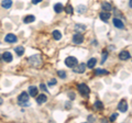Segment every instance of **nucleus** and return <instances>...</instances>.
<instances>
[{
	"instance_id": "obj_31",
	"label": "nucleus",
	"mask_w": 132,
	"mask_h": 123,
	"mask_svg": "<svg viewBox=\"0 0 132 123\" xmlns=\"http://www.w3.org/2000/svg\"><path fill=\"white\" fill-rule=\"evenodd\" d=\"M40 88H41L43 91H47V89H46V86L44 85V84H41V85H40Z\"/></svg>"
},
{
	"instance_id": "obj_13",
	"label": "nucleus",
	"mask_w": 132,
	"mask_h": 123,
	"mask_svg": "<svg viewBox=\"0 0 132 123\" xmlns=\"http://www.w3.org/2000/svg\"><path fill=\"white\" fill-rule=\"evenodd\" d=\"M99 18H100V20H103L104 22H107V21L110 19V13L108 12V11H106V12H100Z\"/></svg>"
},
{
	"instance_id": "obj_28",
	"label": "nucleus",
	"mask_w": 132,
	"mask_h": 123,
	"mask_svg": "<svg viewBox=\"0 0 132 123\" xmlns=\"http://www.w3.org/2000/svg\"><path fill=\"white\" fill-rule=\"evenodd\" d=\"M119 115V113H113V114L110 116V122H115L116 121V119H117V116Z\"/></svg>"
},
{
	"instance_id": "obj_18",
	"label": "nucleus",
	"mask_w": 132,
	"mask_h": 123,
	"mask_svg": "<svg viewBox=\"0 0 132 123\" xmlns=\"http://www.w3.org/2000/svg\"><path fill=\"white\" fill-rule=\"evenodd\" d=\"M101 7H103V9H104L105 11H108V12L112 10V7H111V5H110L109 2H103Z\"/></svg>"
},
{
	"instance_id": "obj_16",
	"label": "nucleus",
	"mask_w": 132,
	"mask_h": 123,
	"mask_svg": "<svg viewBox=\"0 0 132 123\" xmlns=\"http://www.w3.org/2000/svg\"><path fill=\"white\" fill-rule=\"evenodd\" d=\"M63 10H64V7H63L62 4H56L54 6V11H55L56 13H61Z\"/></svg>"
},
{
	"instance_id": "obj_33",
	"label": "nucleus",
	"mask_w": 132,
	"mask_h": 123,
	"mask_svg": "<svg viewBox=\"0 0 132 123\" xmlns=\"http://www.w3.org/2000/svg\"><path fill=\"white\" fill-rule=\"evenodd\" d=\"M43 0H32V4L33 5H38V4H40V2H42Z\"/></svg>"
},
{
	"instance_id": "obj_15",
	"label": "nucleus",
	"mask_w": 132,
	"mask_h": 123,
	"mask_svg": "<svg viewBox=\"0 0 132 123\" xmlns=\"http://www.w3.org/2000/svg\"><path fill=\"white\" fill-rule=\"evenodd\" d=\"M11 6H12V1H11V0H4V1L1 2V7L5 9L11 8Z\"/></svg>"
},
{
	"instance_id": "obj_34",
	"label": "nucleus",
	"mask_w": 132,
	"mask_h": 123,
	"mask_svg": "<svg viewBox=\"0 0 132 123\" xmlns=\"http://www.w3.org/2000/svg\"><path fill=\"white\" fill-rule=\"evenodd\" d=\"M88 121H89V122H91V121L94 122V121H95V116H92V115H89V116H88Z\"/></svg>"
},
{
	"instance_id": "obj_20",
	"label": "nucleus",
	"mask_w": 132,
	"mask_h": 123,
	"mask_svg": "<svg viewBox=\"0 0 132 123\" xmlns=\"http://www.w3.org/2000/svg\"><path fill=\"white\" fill-rule=\"evenodd\" d=\"M52 34H53V37L55 38L56 41H59V40H61V38H62V33L59 32V31H57V30H55V31H53V33H52Z\"/></svg>"
},
{
	"instance_id": "obj_7",
	"label": "nucleus",
	"mask_w": 132,
	"mask_h": 123,
	"mask_svg": "<svg viewBox=\"0 0 132 123\" xmlns=\"http://www.w3.org/2000/svg\"><path fill=\"white\" fill-rule=\"evenodd\" d=\"M5 41L7 42V43H14V42L18 41V37L14 34H12V33H9V34L6 35Z\"/></svg>"
},
{
	"instance_id": "obj_19",
	"label": "nucleus",
	"mask_w": 132,
	"mask_h": 123,
	"mask_svg": "<svg viewBox=\"0 0 132 123\" xmlns=\"http://www.w3.org/2000/svg\"><path fill=\"white\" fill-rule=\"evenodd\" d=\"M96 64H97V59L96 58H90L88 61V63H87V67H89V68H94Z\"/></svg>"
},
{
	"instance_id": "obj_9",
	"label": "nucleus",
	"mask_w": 132,
	"mask_h": 123,
	"mask_svg": "<svg viewBox=\"0 0 132 123\" xmlns=\"http://www.w3.org/2000/svg\"><path fill=\"white\" fill-rule=\"evenodd\" d=\"M130 57H131L130 53H129L128 51H122V52L119 54V58L121 59V61H128Z\"/></svg>"
},
{
	"instance_id": "obj_11",
	"label": "nucleus",
	"mask_w": 132,
	"mask_h": 123,
	"mask_svg": "<svg viewBox=\"0 0 132 123\" xmlns=\"http://www.w3.org/2000/svg\"><path fill=\"white\" fill-rule=\"evenodd\" d=\"M113 24H115V26L118 29H124L123 22H122L121 20H119L118 18H115V19H113Z\"/></svg>"
},
{
	"instance_id": "obj_6",
	"label": "nucleus",
	"mask_w": 132,
	"mask_h": 123,
	"mask_svg": "<svg viewBox=\"0 0 132 123\" xmlns=\"http://www.w3.org/2000/svg\"><path fill=\"white\" fill-rule=\"evenodd\" d=\"M29 98H30V95L28 92H22V94L19 95V97H18V101L19 102H28L29 101Z\"/></svg>"
},
{
	"instance_id": "obj_10",
	"label": "nucleus",
	"mask_w": 132,
	"mask_h": 123,
	"mask_svg": "<svg viewBox=\"0 0 132 123\" xmlns=\"http://www.w3.org/2000/svg\"><path fill=\"white\" fill-rule=\"evenodd\" d=\"M38 87H35V86H30L29 87V95L31 96V97H37L38 96Z\"/></svg>"
},
{
	"instance_id": "obj_32",
	"label": "nucleus",
	"mask_w": 132,
	"mask_h": 123,
	"mask_svg": "<svg viewBox=\"0 0 132 123\" xmlns=\"http://www.w3.org/2000/svg\"><path fill=\"white\" fill-rule=\"evenodd\" d=\"M56 84V79H52L49 81V86H52V85H55Z\"/></svg>"
},
{
	"instance_id": "obj_17",
	"label": "nucleus",
	"mask_w": 132,
	"mask_h": 123,
	"mask_svg": "<svg viewBox=\"0 0 132 123\" xmlns=\"http://www.w3.org/2000/svg\"><path fill=\"white\" fill-rule=\"evenodd\" d=\"M76 11L78 13H85L87 11V7H86V6H84V5H79V6H77Z\"/></svg>"
},
{
	"instance_id": "obj_5",
	"label": "nucleus",
	"mask_w": 132,
	"mask_h": 123,
	"mask_svg": "<svg viewBox=\"0 0 132 123\" xmlns=\"http://www.w3.org/2000/svg\"><path fill=\"white\" fill-rule=\"evenodd\" d=\"M83 41H84V35H83V34H80L79 32H77L76 34H74L73 42H74L75 44H82Z\"/></svg>"
},
{
	"instance_id": "obj_26",
	"label": "nucleus",
	"mask_w": 132,
	"mask_h": 123,
	"mask_svg": "<svg viewBox=\"0 0 132 123\" xmlns=\"http://www.w3.org/2000/svg\"><path fill=\"white\" fill-rule=\"evenodd\" d=\"M65 11H66V13H68V14H72L74 12V8L72 7V6H67V7L65 8Z\"/></svg>"
},
{
	"instance_id": "obj_21",
	"label": "nucleus",
	"mask_w": 132,
	"mask_h": 123,
	"mask_svg": "<svg viewBox=\"0 0 132 123\" xmlns=\"http://www.w3.org/2000/svg\"><path fill=\"white\" fill-rule=\"evenodd\" d=\"M34 20H35V17H34V16H32V14H31V16H26V17L24 18V19H23V22L28 24V23H31V22H33Z\"/></svg>"
},
{
	"instance_id": "obj_8",
	"label": "nucleus",
	"mask_w": 132,
	"mask_h": 123,
	"mask_svg": "<svg viewBox=\"0 0 132 123\" xmlns=\"http://www.w3.org/2000/svg\"><path fill=\"white\" fill-rule=\"evenodd\" d=\"M118 109L120 112H125V111L128 110V103L125 100H121L118 104Z\"/></svg>"
},
{
	"instance_id": "obj_37",
	"label": "nucleus",
	"mask_w": 132,
	"mask_h": 123,
	"mask_svg": "<svg viewBox=\"0 0 132 123\" xmlns=\"http://www.w3.org/2000/svg\"><path fill=\"white\" fill-rule=\"evenodd\" d=\"M2 102H4V100H2V98H0V106L2 104Z\"/></svg>"
},
{
	"instance_id": "obj_14",
	"label": "nucleus",
	"mask_w": 132,
	"mask_h": 123,
	"mask_svg": "<svg viewBox=\"0 0 132 123\" xmlns=\"http://www.w3.org/2000/svg\"><path fill=\"white\" fill-rule=\"evenodd\" d=\"M46 100H47V97H46L45 95H43V94L40 95V96H39V97L37 98V102H38L39 104H43L44 102H46Z\"/></svg>"
},
{
	"instance_id": "obj_12",
	"label": "nucleus",
	"mask_w": 132,
	"mask_h": 123,
	"mask_svg": "<svg viewBox=\"0 0 132 123\" xmlns=\"http://www.w3.org/2000/svg\"><path fill=\"white\" fill-rule=\"evenodd\" d=\"M2 59L7 63H10L12 61V55H11V53L10 52H5L2 54Z\"/></svg>"
},
{
	"instance_id": "obj_22",
	"label": "nucleus",
	"mask_w": 132,
	"mask_h": 123,
	"mask_svg": "<svg viewBox=\"0 0 132 123\" xmlns=\"http://www.w3.org/2000/svg\"><path fill=\"white\" fill-rule=\"evenodd\" d=\"M75 30H76L77 32L85 31V30H86V25H85V24H79V23H77V24H75Z\"/></svg>"
},
{
	"instance_id": "obj_24",
	"label": "nucleus",
	"mask_w": 132,
	"mask_h": 123,
	"mask_svg": "<svg viewBox=\"0 0 132 123\" xmlns=\"http://www.w3.org/2000/svg\"><path fill=\"white\" fill-rule=\"evenodd\" d=\"M94 107H95L97 110H103V109H104V103L101 102V101L97 100V101H95V104H94Z\"/></svg>"
},
{
	"instance_id": "obj_23",
	"label": "nucleus",
	"mask_w": 132,
	"mask_h": 123,
	"mask_svg": "<svg viewBox=\"0 0 132 123\" xmlns=\"http://www.w3.org/2000/svg\"><path fill=\"white\" fill-rule=\"evenodd\" d=\"M14 52H16L19 56L23 55V53H24V47H22V46H17L16 49H14Z\"/></svg>"
},
{
	"instance_id": "obj_3",
	"label": "nucleus",
	"mask_w": 132,
	"mask_h": 123,
	"mask_svg": "<svg viewBox=\"0 0 132 123\" xmlns=\"http://www.w3.org/2000/svg\"><path fill=\"white\" fill-rule=\"evenodd\" d=\"M78 91L80 92V95H83V96H88L90 94V89H89V87L85 85V84L78 85Z\"/></svg>"
},
{
	"instance_id": "obj_27",
	"label": "nucleus",
	"mask_w": 132,
	"mask_h": 123,
	"mask_svg": "<svg viewBox=\"0 0 132 123\" xmlns=\"http://www.w3.org/2000/svg\"><path fill=\"white\" fill-rule=\"evenodd\" d=\"M57 75L59 76V78H63V79H64V78H66V73L64 70H58L57 71Z\"/></svg>"
},
{
	"instance_id": "obj_29",
	"label": "nucleus",
	"mask_w": 132,
	"mask_h": 123,
	"mask_svg": "<svg viewBox=\"0 0 132 123\" xmlns=\"http://www.w3.org/2000/svg\"><path fill=\"white\" fill-rule=\"evenodd\" d=\"M107 57H108V53L107 52H104V57H103V59H101V64H104L105 61L107 59Z\"/></svg>"
},
{
	"instance_id": "obj_35",
	"label": "nucleus",
	"mask_w": 132,
	"mask_h": 123,
	"mask_svg": "<svg viewBox=\"0 0 132 123\" xmlns=\"http://www.w3.org/2000/svg\"><path fill=\"white\" fill-rule=\"evenodd\" d=\"M65 107H67V109H71V103L70 102H67L65 104Z\"/></svg>"
},
{
	"instance_id": "obj_36",
	"label": "nucleus",
	"mask_w": 132,
	"mask_h": 123,
	"mask_svg": "<svg viewBox=\"0 0 132 123\" xmlns=\"http://www.w3.org/2000/svg\"><path fill=\"white\" fill-rule=\"evenodd\" d=\"M129 6H130V8H132V0H130V1H129Z\"/></svg>"
},
{
	"instance_id": "obj_30",
	"label": "nucleus",
	"mask_w": 132,
	"mask_h": 123,
	"mask_svg": "<svg viewBox=\"0 0 132 123\" xmlns=\"http://www.w3.org/2000/svg\"><path fill=\"white\" fill-rule=\"evenodd\" d=\"M68 97H70L71 100H74L75 97H76V95H75L74 92H70V94H68Z\"/></svg>"
},
{
	"instance_id": "obj_1",
	"label": "nucleus",
	"mask_w": 132,
	"mask_h": 123,
	"mask_svg": "<svg viewBox=\"0 0 132 123\" xmlns=\"http://www.w3.org/2000/svg\"><path fill=\"white\" fill-rule=\"evenodd\" d=\"M29 62H30V64H31L32 66L38 67V66H40L42 64L41 56L40 55H33V56H31V57L29 58Z\"/></svg>"
},
{
	"instance_id": "obj_4",
	"label": "nucleus",
	"mask_w": 132,
	"mask_h": 123,
	"mask_svg": "<svg viewBox=\"0 0 132 123\" xmlns=\"http://www.w3.org/2000/svg\"><path fill=\"white\" fill-rule=\"evenodd\" d=\"M86 67H87V65L86 64H84V63H82V64H78V65H76L74 68V73H77V74H83L84 71L86 70Z\"/></svg>"
},
{
	"instance_id": "obj_2",
	"label": "nucleus",
	"mask_w": 132,
	"mask_h": 123,
	"mask_svg": "<svg viewBox=\"0 0 132 123\" xmlns=\"http://www.w3.org/2000/svg\"><path fill=\"white\" fill-rule=\"evenodd\" d=\"M65 64H66L67 67L73 68V67H75V66L78 64V62H77V58L74 57V56H68V57L65 59Z\"/></svg>"
},
{
	"instance_id": "obj_25",
	"label": "nucleus",
	"mask_w": 132,
	"mask_h": 123,
	"mask_svg": "<svg viewBox=\"0 0 132 123\" xmlns=\"http://www.w3.org/2000/svg\"><path fill=\"white\" fill-rule=\"evenodd\" d=\"M95 74L96 75H108L109 73H108V70H106V69H96L95 70Z\"/></svg>"
}]
</instances>
